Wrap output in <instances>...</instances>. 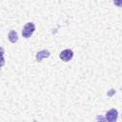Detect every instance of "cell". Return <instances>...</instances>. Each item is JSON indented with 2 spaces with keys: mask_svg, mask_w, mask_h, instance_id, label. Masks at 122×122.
Masks as SVG:
<instances>
[{
  "mask_svg": "<svg viewBox=\"0 0 122 122\" xmlns=\"http://www.w3.org/2000/svg\"><path fill=\"white\" fill-rule=\"evenodd\" d=\"M34 30H35V25L32 22H29L24 26L22 30V35L24 38H29L32 35Z\"/></svg>",
  "mask_w": 122,
  "mask_h": 122,
  "instance_id": "1",
  "label": "cell"
},
{
  "mask_svg": "<svg viewBox=\"0 0 122 122\" xmlns=\"http://www.w3.org/2000/svg\"><path fill=\"white\" fill-rule=\"evenodd\" d=\"M72 57H73V51L70 49H66L59 53V58L64 62H68L71 60Z\"/></svg>",
  "mask_w": 122,
  "mask_h": 122,
  "instance_id": "2",
  "label": "cell"
},
{
  "mask_svg": "<svg viewBox=\"0 0 122 122\" xmlns=\"http://www.w3.org/2000/svg\"><path fill=\"white\" fill-rule=\"evenodd\" d=\"M117 117H118V112L115 109L109 110L105 114V120H107L108 122H114L117 120Z\"/></svg>",
  "mask_w": 122,
  "mask_h": 122,
  "instance_id": "3",
  "label": "cell"
},
{
  "mask_svg": "<svg viewBox=\"0 0 122 122\" xmlns=\"http://www.w3.org/2000/svg\"><path fill=\"white\" fill-rule=\"evenodd\" d=\"M50 55H51V53H50V51L48 50H42V51H38L36 53L35 59H36L37 62H41V60L43 58H48Z\"/></svg>",
  "mask_w": 122,
  "mask_h": 122,
  "instance_id": "4",
  "label": "cell"
},
{
  "mask_svg": "<svg viewBox=\"0 0 122 122\" xmlns=\"http://www.w3.org/2000/svg\"><path fill=\"white\" fill-rule=\"evenodd\" d=\"M8 38H9V40H10L11 43L17 42V40H18L17 32H16L15 30H11L9 32V34H8Z\"/></svg>",
  "mask_w": 122,
  "mask_h": 122,
  "instance_id": "5",
  "label": "cell"
},
{
  "mask_svg": "<svg viewBox=\"0 0 122 122\" xmlns=\"http://www.w3.org/2000/svg\"><path fill=\"white\" fill-rule=\"evenodd\" d=\"M113 4H114L116 7L122 8V0H113Z\"/></svg>",
  "mask_w": 122,
  "mask_h": 122,
  "instance_id": "6",
  "label": "cell"
}]
</instances>
